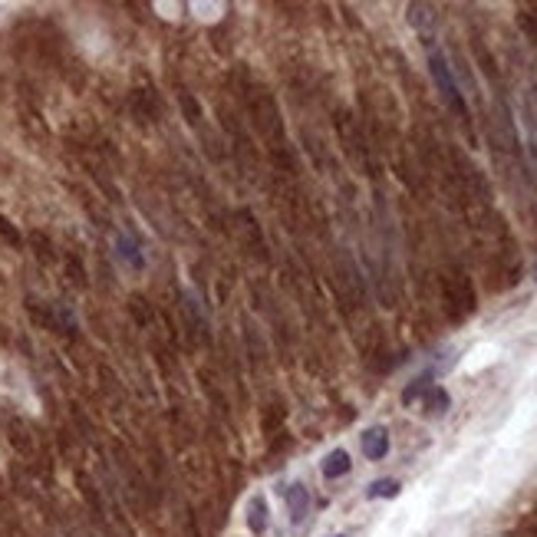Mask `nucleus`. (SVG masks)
<instances>
[{
	"instance_id": "nucleus-1",
	"label": "nucleus",
	"mask_w": 537,
	"mask_h": 537,
	"mask_svg": "<svg viewBox=\"0 0 537 537\" xmlns=\"http://www.w3.org/2000/svg\"><path fill=\"white\" fill-rule=\"evenodd\" d=\"M429 69H432V76H435V83H439L441 99H445V103H449V106L455 109L458 115H465V119H468V106H465V99H461V93H458V83H455V76H451V69H449V63H445V57H441V53H435V50L429 53Z\"/></svg>"
},
{
	"instance_id": "nucleus-2",
	"label": "nucleus",
	"mask_w": 537,
	"mask_h": 537,
	"mask_svg": "<svg viewBox=\"0 0 537 537\" xmlns=\"http://www.w3.org/2000/svg\"><path fill=\"white\" fill-rule=\"evenodd\" d=\"M287 511H290V521L294 524H304L310 514V491L307 485H300V481H294L287 488Z\"/></svg>"
},
{
	"instance_id": "nucleus-3",
	"label": "nucleus",
	"mask_w": 537,
	"mask_h": 537,
	"mask_svg": "<svg viewBox=\"0 0 537 537\" xmlns=\"http://www.w3.org/2000/svg\"><path fill=\"white\" fill-rule=\"evenodd\" d=\"M386 451H389V432L383 425H373V429L363 435V455L369 461H379L386 458Z\"/></svg>"
},
{
	"instance_id": "nucleus-4",
	"label": "nucleus",
	"mask_w": 537,
	"mask_h": 537,
	"mask_svg": "<svg viewBox=\"0 0 537 537\" xmlns=\"http://www.w3.org/2000/svg\"><path fill=\"white\" fill-rule=\"evenodd\" d=\"M409 23H412L419 33H425V43H432V23H435L432 7H425V4H412V7H409Z\"/></svg>"
},
{
	"instance_id": "nucleus-5",
	"label": "nucleus",
	"mask_w": 537,
	"mask_h": 537,
	"mask_svg": "<svg viewBox=\"0 0 537 537\" xmlns=\"http://www.w3.org/2000/svg\"><path fill=\"white\" fill-rule=\"evenodd\" d=\"M350 468H353V461H350V455H346L343 449L330 451L323 458V478H343Z\"/></svg>"
},
{
	"instance_id": "nucleus-6",
	"label": "nucleus",
	"mask_w": 537,
	"mask_h": 537,
	"mask_svg": "<svg viewBox=\"0 0 537 537\" xmlns=\"http://www.w3.org/2000/svg\"><path fill=\"white\" fill-rule=\"evenodd\" d=\"M248 524L254 534H264V531H267V501L260 498V495H254L248 504Z\"/></svg>"
},
{
	"instance_id": "nucleus-7",
	"label": "nucleus",
	"mask_w": 537,
	"mask_h": 537,
	"mask_svg": "<svg viewBox=\"0 0 537 537\" xmlns=\"http://www.w3.org/2000/svg\"><path fill=\"white\" fill-rule=\"evenodd\" d=\"M449 405H451V395L445 393V389H439V386H432L429 393L422 395V409H425L429 415H441L445 409H449Z\"/></svg>"
},
{
	"instance_id": "nucleus-8",
	"label": "nucleus",
	"mask_w": 537,
	"mask_h": 537,
	"mask_svg": "<svg viewBox=\"0 0 537 537\" xmlns=\"http://www.w3.org/2000/svg\"><path fill=\"white\" fill-rule=\"evenodd\" d=\"M432 389V376L425 373V376H419V379H412V386H405V393H403V403L405 405H412V403H419L425 393Z\"/></svg>"
},
{
	"instance_id": "nucleus-9",
	"label": "nucleus",
	"mask_w": 537,
	"mask_h": 537,
	"mask_svg": "<svg viewBox=\"0 0 537 537\" xmlns=\"http://www.w3.org/2000/svg\"><path fill=\"white\" fill-rule=\"evenodd\" d=\"M366 495H369V498H395V495H399V481H393V478L373 481Z\"/></svg>"
},
{
	"instance_id": "nucleus-10",
	"label": "nucleus",
	"mask_w": 537,
	"mask_h": 537,
	"mask_svg": "<svg viewBox=\"0 0 537 537\" xmlns=\"http://www.w3.org/2000/svg\"><path fill=\"white\" fill-rule=\"evenodd\" d=\"M119 254H125V258L132 260V267H142V254H139V248H135L132 241L119 238Z\"/></svg>"
},
{
	"instance_id": "nucleus-11",
	"label": "nucleus",
	"mask_w": 537,
	"mask_h": 537,
	"mask_svg": "<svg viewBox=\"0 0 537 537\" xmlns=\"http://www.w3.org/2000/svg\"><path fill=\"white\" fill-rule=\"evenodd\" d=\"M518 23H521V30H524V33L531 37V43H537V20L531 17V13H521Z\"/></svg>"
},
{
	"instance_id": "nucleus-12",
	"label": "nucleus",
	"mask_w": 537,
	"mask_h": 537,
	"mask_svg": "<svg viewBox=\"0 0 537 537\" xmlns=\"http://www.w3.org/2000/svg\"><path fill=\"white\" fill-rule=\"evenodd\" d=\"M534 99H537V86H534Z\"/></svg>"
},
{
	"instance_id": "nucleus-13",
	"label": "nucleus",
	"mask_w": 537,
	"mask_h": 537,
	"mask_svg": "<svg viewBox=\"0 0 537 537\" xmlns=\"http://www.w3.org/2000/svg\"><path fill=\"white\" fill-rule=\"evenodd\" d=\"M534 277H537V270H534Z\"/></svg>"
}]
</instances>
